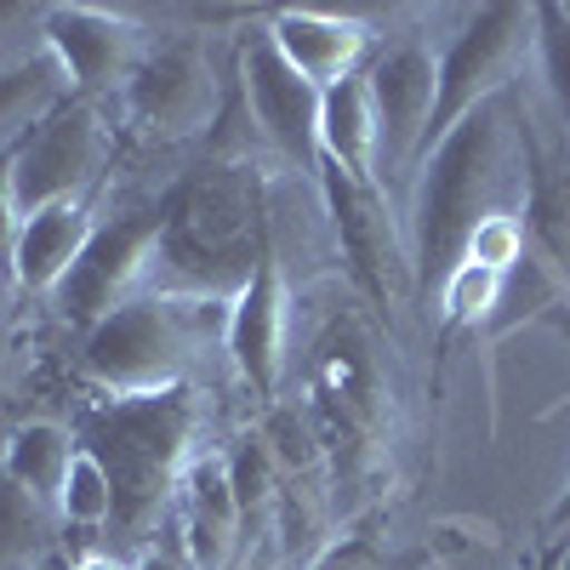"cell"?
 <instances>
[{
    "label": "cell",
    "mask_w": 570,
    "mask_h": 570,
    "mask_svg": "<svg viewBox=\"0 0 570 570\" xmlns=\"http://www.w3.org/2000/svg\"><path fill=\"white\" fill-rule=\"evenodd\" d=\"M376 570H422V559H416V553H405V559H394V564H376Z\"/></svg>",
    "instance_id": "obj_31"
},
{
    "label": "cell",
    "mask_w": 570,
    "mask_h": 570,
    "mask_svg": "<svg viewBox=\"0 0 570 570\" xmlns=\"http://www.w3.org/2000/svg\"><path fill=\"white\" fill-rule=\"evenodd\" d=\"M548 519H553V531H564V525H570V485H564V497L553 502V513H548Z\"/></svg>",
    "instance_id": "obj_30"
},
{
    "label": "cell",
    "mask_w": 570,
    "mask_h": 570,
    "mask_svg": "<svg viewBox=\"0 0 570 570\" xmlns=\"http://www.w3.org/2000/svg\"><path fill=\"white\" fill-rule=\"evenodd\" d=\"M126 109L137 126L149 131H195L212 115V63L195 40H171L160 52L137 58L131 80H126Z\"/></svg>",
    "instance_id": "obj_12"
},
{
    "label": "cell",
    "mask_w": 570,
    "mask_h": 570,
    "mask_svg": "<svg viewBox=\"0 0 570 570\" xmlns=\"http://www.w3.org/2000/svg\"><path fill=\"white\" fill-rule=\"evenodd\" d=\"M46 537H52V508L0 473V570H23V559L40 553Z\"/></svg>",
    "instance_id": "obj_21"
},
{
    "label": "cell",
    "mask_w": 570,
    "mask_h": 570,
    "mask_svg": "<svg viewBox=\"0 0 570 570\" xmlns=\"http://www.w3.org/2000/svg\"><path fill=\"white\" fill-rule=\"evenodd\" d=\"M195 394L155 389V394H115L80 416L75 445L98 456L109 480V537L142 542L166 513V497L177 491V468L195 440Z\"/></svg>",
    "instance_id": "obj_3"
},
{
    "label": "cell",
    "mask_w": 570,
    "mask_h": 570,
    "mask_svg": "<svg viewBox=\"0 0 570 570\" xmlns=\"http://www.w3.org/2000/svg\"><path fill=\"white\" fill-rule=\"evenodd\" d=\"M559 570H570V542H564V564H559Z\"/></svg>",
    "instance_id": "obj_32"
},
{
    "label": "cell",
    "mask_w": 570,
    "mask_h": 570,
    "mask_svg": "<svg viewBox=\"0 0 570 570\" xmlns=\"http://www.w3.org/2000/svg\"><path fill=\"white\" fill-rule=\"evenodd\" d=\"M537 58H542L548 98L570 126V12L564 7H537Z\"/></svg>",
    "instance_id": "obj_22"
},
{
    "label": "cell",
    "mask_w": 570,
    "mask_h": 570,
    "mask_svg": "<svg viewBox=\"0 0 570 570\" xmlns=\"http://www.w3.org/2000/svg\"><path fill=\"white\" fill-rule=\"evenodd\" d=\"M91 212L86 200H69V206H46L35 217H23V234H18V285L23 292H58L63 274L75 268L80 246L91 240Z\"/></svg>",
    "instance_id": "obj_17"
},
{
    "label": "cell",
    "mask_w": 570,
    "mask_h": 570,
    "mask_svg": "<svg viewBox=\"0 0 570 570\" xmlns=\"http://www.w3.org/2000/svg\"><path fill=\"white\" fill-rule=\"evenodd\" d=\"M268 40L279 46V58L292 63L314 91H331L337 80L360 75V52H365V23L360 18H337V12H274L268 18Z\"/></svg>",
    "instance_id": "obj_14"
},
{
    "label": "cell",
    "mask_w": 570,
    "mask_h": 570,
    "mask_svg": "<svg viewBox=\"0 0 570 570\" xmlns=\"http://www.w3.org/2000/svg\"><path fill=\"white\" fill-rule=\"evenodd\" d=\"M564 542H570V537H559V542H548V548L537 553V564H531V570H559V564H564Z\"/></svg>",
    "instance_id": "obj_28"
},
{
    "label": "cell",
    "mask_w": 570,
    "mask_h": 570,
    "mask_svg": "<svg viewBox=\"0 0 570 570\" xmlns=\"http://www.w3.org/2000/svg\"><path fill=\"white\" fill-rule=\"evenodd\" d=\"M160 234H166V206H131V212L104 217L98 228H91V240L80 246L75 268L63 274V285H58L63 320H75L86 331L98 320H109L126 303L131 279L155 263Z\"/></svg>",
    "instance_id": "obj_7"
},
{
    "label": "cell",
    "mask_w": 570,
    "mask_h": 570,
    "mask_svg": "<svg viewBox=\"0 0 570 570\" xmlns=\"http://www.w3.org/2000/svg\"><path fill=\"white\" fill-rule=\"evenodd\" d=\"M325 183V206L331 223H337V240H343V263L354 274V285L371 303H389L394 297V268H400V240H394V223H389V195L376 183H354L337 166H320Z\"/></svg>",
    "instance_id": "obj_11"
},
{
    "label": "cell",
    "mask_w": 570,
    "mask_h": 570,
    "mask_svg": "<svg viewBox=\"0 0 570 570\" xmlns=\"http://www.w3.org/2000/svg\"><path fill=\"white\" fill-rule=\"evenodd\" d=\"M104 120L86 98H69L35 120L23 137H18V166H12V195H18V217H35L46 206H69L80 200L91 177L104 166Z\"/></svg>",
    "instance_id": "obj_6"
},
{
    "label": "cell",
    "mask_w": 570,
    "mask_h": 570,
    "mask_svg": "<svg viewBox=\"0 0 570 570\" xmlns=\"http://www.w3.org/2000/svg\"><path fill=\"white\" fill-rule=\"evenodd\" d=\"M228 354L234 371L252 383L257 400H274L279 389V348H285V279H279V257L274 240L263 246L252 279L240 285V297L228 303Z\"/></svg>",
    "instance_id": "obj_13"
},
{
    "label": "cell",
    "mask_w": 570,
    "mask_h": 570,
    "mask_svg": "<svg viewBox=\"0 0 570 570\" xmlns=\"http://www.w3.org/2000/svg\"><path fill=\"white\" fill-rule=\"evenodd\" d=\"M508 149H513L508 98H491L468 120H456L451 137L422 160L416 212H411V274H416L422 303L445 297L451 274L468 257V240L491 217H502Z\"/></svg>",
    "instance_id": "obj_1"
},
{
    "label": "cell",
    "mask_w": 570,
    "mask_h": 570,
    "mask_svg": "<svg viewBox=\"0 0 570 570\" xmlns=\"http://www.w3.org/2000/svg\"><path fill=\"white\" fill-rule=\"evenodd\" d=\"M166 234H160V263L171 274L177 292L188 297H240V285L252 279L263 246L274 240L268 228V195L263 177L217 149L200 160L188 177L166 188Z\"/></svg>",
    "instance_id": "obj_2"
},
{
    "label": "cell",
    "mask_w": 570,
    "mask_h": 570,
    "mask_svg": "<svg viewBox=\"0 0 570 570\" xmlns=\"http://www.w3.org/2000/svg\"><path fill=\"white\" fill-rule=\"evenodd\" d=\"M69 98V80L52 52H35L0 69V131H29Z\"/></svg>",
    "instance_id": "obj_20"
},
{
    "label": "cell",
    "mask_w": 570,
    "mask_h": 570,
    "mask_svg": "<svg viewBox=\"0 0 570 570\" xmlns=\"http://www.w3.org/2000/svg\"><path fill=\"white\" fill-rule=\"evenodd\" d=\"M531 40H537V7H513V0H502V7H480L462 23V35L445 46V58H440V91H434V115H428L422 160L451 137L456 120H468L480 104L502 98V86L519 69V58H525Z\"/></svg>",
    "instance_id": "obj_5"
},
{
    "label": "cell",
    "mask_w": 570,
    "mask_h": 570,
    "mask_svg": "<svg viewBox=\"0 0 570 570\" xmlns=\"http://www.w3.org/2000/svg\"><path fill=\"white\" fill-rule=\"evenodd\" d=\"M40 40L58 58L75 98H98L115 80H131L137 69V29L104 7H46L40 12Z\"/></svg>",
    "instance_id": "obj_10"
},
{
    "label": "cell",
    "mask_w": 570,
    "mask_h": 570,
    "mask_svg": "<svg viewBox=\"0 0 570 570\" xmlns=\"http://www.w3.org/2000/svg\"><path fill=\"white\" fill-rule=\"evenodd\" d=\"M69 462H75V440L63 434L58 422H29L7 440V456H0V473L18 480L35 502L58 508L63 480H69Z\"/></svg>",
    "instance_id": "obj_19"
},
{
    "label": "cell",
    "mask_w": 570,
    "mask_h": 570,
    "mask_svg": "<svg viewBox=\"0 0 570 570\" xmlns=\"http://www.w3.org/2000/svg\"><path fill=\"white\" fill-rule=\"evenodd\" d=\"M240 91L274 149L303 171H320V91L279 58L268 29H257L240 52Z\"/></svg>",
    "instance_id": "obj_9"
},
{
    "label": "cell",
    "mask_w": 570,
    "mask_h": 570,
    "mask_svg": "<svg viewBox=\"0 0 570 570\" xmlns=\"http://www.w3.org/2000/svg\"><path fill=\"white\" fill-rule=\"evenodd\" d=\"M58 513L69 519V525H109V480H104L98 456L80 451V445H75V462H69Z\"/></svg>",
    "instance_id": "obj_23"
},
{
    "label": "cell",
    "mask_w": 570,
    "mask_h": 570,
    "mask_svg": "<svg viewBox=\"0 0 570 570\" xmlns=\"http://www.w3.org/2000/svg\"><path fill=\"white\" fill-rule=\"evenodd\" d=\"M320 166H337L354 183H376V104L371 75H348L320 91ZM383 188V183H376Z\"/></svg>",
    "instance_id": "obj_16"
},
{
    "label": "cell",
    "mask_w": 570,
    "mask_h": 570,
    "mask_svg": "<svg viewBox=\"0 0 570 570\" xmlns=\"http://www.w3.org/2000/svg\"><path fill=\"white\" fill-rule=\"evenodd\" d=\"M525 217L537 240L570 263V155L559 142H525Z\"/></svg>",
    "instance_id": "obj_18"
},
{
    "label": "cell",
    "mask_w": 570,
    "mask_h": 570,
    "mask_svg": "<svg viewBox=\"0 0 570 570\" xmlns=\"http://www.w3.org/2000/svg\"><path fill=\"white\" fill-rule=\"evenodd\" d=\"M137 570H188V559H183V553H171V548H149Z\"/></svg>",
    "instance_id": "obj_27"
},
{
    "label": "cell",
    "mask_w": 570,
    "mask_h": 570,
    "mask_svg": "<svg viewBox=\"0 0 570 570\" xmlns=\"http://www.w3.org/2000/svg\"><path fill=\"white\" fill-rule=\"evenodd\" d=\"M69 570H120V559H115V553H86V559H75Z\"/></svg>",
    "instance_id": "obj_29"
},
{
    "label": "cell",
    "mask_w": 570,
    "mask_h": 570,
    "mask_svg": "<svg viewBox=\"0 0 570 570\" xmlns=\"http://www.w3.org/2000/svg\"><path fill=\"white\" fill-rule=\"evenodd\" d=\"M434 91H440V63L434 46L405 35L400 46H389L371 69V104H376V183L383 171H405L422 160V137H428V115H434Z\"/></svg>",
    "instance_id": "obj_8"
},
{
    "label": "cell",
    "mask_w": 570,
    "mask_h": 570,
    "mask_svg": "<svg viewBox=\"0 0 570 570\" xmlns=\"http://www.w3.org/2000/svg\"><path fill=\"white\" fill-rule=\"evenodd\" d=\"M183 559L188 570H223L234 553V537H240V497H234V480L223 462H195L183 480Z\"/></svg>",
    "instance_id": "obj_15"
},
{
    "label": "cell",
    "mask_w": 570,
    "mask_h": 570,
    "mask_svg": "<svg viewBox=\"0 0 570 570\" xmlns=\"http://www.w3.org/2000/svg\"><path fill=\"white\" fill-rule=\"evenodd\" d=\"M212 337H228V297L142 292L86 331V371L109 394L183 389V371Z\"/></svg>",
    "instance_id": "obj_4"
},
{
    "label": "cell",
    "mask_w": 570,
    "mask_h": 570,
    "mask_svg": "<svg viewBox=\"0 0 570 570\" xmlns=\"http://www.w3.org/2000/svg\"><path fill=\"white\" fill-rule=\"evenodd\" d=\"M12 166H18V137L0 142V285H18V195H12Z\"/></svg>",
    "instance_id": "obj_24"
},
{
    "label": "cell",
    "mask_w": 570,
    "mask_h": 570,
    "mask_svg": "<svg viewBox=\"0 0 570 570\" xmlns=\"http://www.w3.org/2000/svg\"><path fill=\"white\" fill-rule=\"evenodd\" d=\"M314 570H376V542L371 537H343L314 559Z\"/></svg>",
    "instance_id": "obj_26"
},
{
    "label": "cell",
    "mask_w": 570,
    "mask_h": 570,
    "mask_svg": "<svg viewBox=\"0 0 570 570\" xmlns=\"http://www.w3.org/2000/svg\"><path fill=\"white\" fill-rule=\"evenodd\" d=\"M497 268H480V263H462L456 274H451V285H445V297H440V308H451V320H468L473 308H485L491 297H497Z\"/></svg>",
    "instance_id": "obj_25"
}]
</instances>
